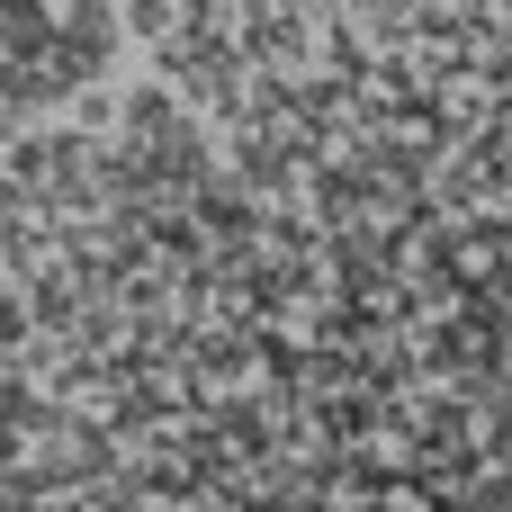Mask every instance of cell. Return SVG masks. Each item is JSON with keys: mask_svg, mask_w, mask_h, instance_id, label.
Listing matches in <instances>:
<instances>
[]
</instances>
